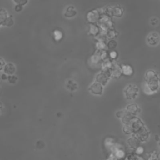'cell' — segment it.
<instances>
[{
	"label": "cell",
	"instance_id": "1",
	"mask_svg": "<svg viewBox=\"0 0 160 160\" xmlns=\"http://www.w3.org/2000/svg\"><path fill=\"white\" fill-rule=\"evenodd\" d=\"M144 92L148 94L156 92L160 89V78L158 73L152 70H148L145 74Z\"/></svg>",
	"mask_w": 160,
	"mask_h": 160
},
{
	"label": "cell",
	"instance_id": "2",
	"mask_svg": "<svg viewBox=\"0 0 160 160\" xmlns=\"http://www.w3.org/2000/svg\"><path fill=\"white\" fill-rule=\"evenodd\" d=\"M102 14L110 18H121L123 15V9L121 6H107L102 10Z\"/></svg>",
	"mask_w": 160,
	"mask_h": 160
},
{
	"label": "cell",
	"instance_id": "3",
	"mask_svg": "<svg viewBox=\"0 0 160 160\" xmlns=\"http://www.w3.org/2000/svg\"><path fill=\"white\" fill-rule=\"evenodd\" d=\"M124 93L127 99H134L138 96L139 88L134 84H129L124 88Z\"/></svg>",
	"mask_w": 160,
	"mask_h": 160
},
{
	"label": "cell",
	"instance_id": "4",
	"mask_svg": "<svg viewBox=\"0 0 160 160\" xmlns=\"http://www.w3.org/2000/svg\"><path fill=\"white\" fill-rule=\"evenodd\" d=\"M101 15L102 12H101L99 9H92L87 13L86 19L89 24H96L99 22Z\"/></svg>",
	"mask_w": 160,
	"mask_h": 160
},
{
	"label": "cell",
	"instance_id": "5",
	"mask_svg": "<svg viewBox=\"0 0 160 160\" xmlns=\"http://www.w3.org/2000/svg\"><path fill=\"white\" fill-rule=\"evenodd\" d=\"M111 78V76L109 71H101V72L96 76V81L99 82L104 86L106 85Z\"/></svg>",
	"mask_w": 160,
	"mask_h": 160
},
{
	"label": "cell",
	"instance_id": "6",
	"mask_svg": "<svg viewBox=\"0 0 160 160\" xmlns=\"http://www.w3.org/2000/svg\"><path fill=\"white\" fill-rule=\"evenodd\" d=\"M109 71L111 78H119L122 75L121 64H119L116 62L112 61V64Z\"/></svg>",
	"mask_w": 160,
	"mask_h": 160
},
{
	"label": "cell",
	"instance_id": "7",
	"mask_svg": "<svg viewBox=\"0 0 160 160\" xmlns=\"http://www.w3.org/2000/svg\"><path fill=\"white\" fill-rule=\"evenodd\" d=\"M160 41V37L156 32H151L147 37L148 44L150 46H154L159 44Z\"/></svg>",
	"mask_w": 160,
	"mask_h": 160
},
{
	"label": "cell",
	"instance_id": "8",
	"mask_svg": "<svg viewBox=\"0 0 160 160\" xmlns=\"http://www.w3.org/2000/svg\"><path fill=\"white\" fill-rule=\"evenodd\" d=\"M102 59L100 56L99 51H97L94 54H92L89 58V63L92 67H96L99 66L101 68V64L102 63Z\"/></svg>",
	"mask_w": 160,
	"mask_h": 160
},
{
	"label": "cell",
	"instance_id": "9",
	"mask_svg": "<svg viewBox=\"0 0 160 160\" xmlns=\"http://www.w3.org/2000/svg\"><path fill=\"white\" fill-rule=\"evenodd\" d=\"M89 91L94 94L101 95L103 91V86L99 82L95 81L90 86Z\"/></svg>",
	"mask_w": 160,
	"mask_h": 160
},
{
	"label": "cell",
	"instance_id": "10",
	"mask_svg": "<svg viewBox=\"0 0 160 160\" xmlns=\"http://www.w3.org/2000/svg\"><path fill=\"white\" fill-rule=\"evenodd\" d=\"M122 74V75L129 77L133 75L134 74V69L133 68L128 64H121Z\"/></svg>",
	"mask_w": 160,
	"mask_h": 160
},
{
	"label": "cell",
	"instance_id": "11",
	"mask_svg": "<svg viewBox=\"0 0 160 160\" xmlns=\"http://www.w3.org/2000/svg\"><path fill=\"white\" fill-rule=\"evenodd\" d=\"M101 33V30L99 26L96 24H89L88 34L94 38L99 36Z\"/></svg>",
	"mask_w": 160,
	"mask_h": 160
},
{
	"label": "cell",
	"instance_id": "12",
	"mask_svg": "<svg viewBox=\"0 0 160 160\" xmlns=\"http://www.w3.org/2000/svg\"><path fill=\"white\" fill-rule=\"evenodd\" d=\"M134 136L140 141H145L148 139L149 137V132L146 129V128H144L138 133L134 134Z\"/></svg>",
	"mask_w": 160,
	"mask_h": 160
},
{
	"label": "cell",
	"instance_id": "13",
	"mask_svg": "<svg viewBox=\"0 0 160 160\" xmlns=\"http://www.w3.org/2000/svg\"><path fill=\"white\" fill-rule=\"evenodd\" d=\"M126 110L129 114L132 116H136L137 113L140 111V109L139 108L138 106L135 103H132L128 105L126 108Z\"/></svg>",
	"mask_w": 160,
	"mask_h": 160
},
{
	"label": "cell",
	"instance_id": "14",
	"mask_svg": "<svg viewBox=\"0 0 160 160\" xmlns=\"http://www.w3.org/2000/svg\"><path fill=\"white\" fill-rule=\"evenodd\" d=\"M3 71L4 72L8 75H13L16 71V68L12 63L9 62L5 64L3 68Z\"/></svg>",
	"mask_w": 160,
	"mask_h": 160
},
{
	"label": "cell",
	"instance_id": "15",
	"mask_svg": "<svg viewBox=\"0 0 160 160\" xmlns=\"http://www.w3.org/2000/svg\"><path fill=\"white\" fill-rule=\"evenodd\" d=\"M77 14V11L74 7L72 6H69L66 8L64 12V16L68 18H71L75 16Z\"/></svg>",
	"mask_w": 160,
	"mask_h": 160
},
{
	"label": "cell",
	"instance_id": "16",
	"mask_svg": "<svg viewBox=\"0 0 160 160\" xmlns=\"http://www.w3.org/2000/svg\"><path fill=\"white\" fill-rule=\"evenodd\" d=\"M140 141L135 136H132L131 137L128 141V142L129 145V146L133 149H136L137 148L138 146H139V143H140Z\"/></svg>",
	"mask_w": 160,
	"mask_h": 160
},
{
	"label": "cell",
	"instance_id": "17",
	"mask_svg": "<svg viewBox=\"0 0 160 160\" xmlns=\"http://www.w3.org/2000/svg\"><path fill=\"white\" fill-rule=\"evenodd\" d=\"M106 37L109 39H115V38L118 36V32L115 30V29H109L105 34Z\"/></svg>",
	"mask_w": 160,
	"mask_h": 160
},
{
	"label": "cell",
	"instance_id": "18",
	"mask_svg": "<svg viewBox=\"0 0 160 160\" xmlns=\"http://www.w3.org/2000/svg\"><path fill=\"white\" fill-rule=\"evenodd\" d=\"M107 49L110 51L115 50L116 48L117 47L118 42L115 39H109L107 42Z\"/></svg>",
	"mask_w": 160,
	"mask_h": 160
},
{
	"label": "cell",
	"instance_id": "19",
	"mask_svg": "<svg viewBox=\"0 0 160 160\" xmlns=\"http://www.w3.org/2000/svg\"><path fill=\"white\" fill-rule=\"evenodd\" d=\"M8 18V12L4 9H0V26L3 25L5 20Z\"/></svg>",
	"mask_w": 160,
	"mask_h": 160
},
{
	"label": "cell",
	"instance_id": "20",
	"mask_svg": "<svg viewBox=\"0 0 160 160\" xmlns=\"http://www.w3.org/2000/svg\"><path fill=\"white\" fill-rule=\"evenodd\" d=\"M53 38L56 41H58L62 39V33L61 32V31H60L59 30H55L53 32Z\"/></svg>",
	"mask_w": 160,
	"mask_h": 160
},
{
	"label": "cell",
	"instance_id": "21",
	"mask_svg": "<svg viewBox=\"0 0 160 160\" xmlns=\"http://www.w3.org/2000/svg\"><path fill=\"white\" fill-rule=\"evenodd\" d=\"M13 24H14V20H13L12 16H8V18L5 20L2 26H8V27H11Z\"/></svg>",
	"mask_w": 160,
	"mask_h": 160
},
{
	"label": "cell",
	"instance_id": "22",
	"mask_svg": "<svg viewBox=\"0 0 160 160\" xmlns=\"http://www.w3.org/2000/svg\"><path fill=\"white\" fill-rule=\"evenodd\" d=\"M114 155L118 159H121L124 157L125 153L122 149H116L115 152H114Z\"/></svg>",
	"mask_w": 160,
	"mask_h": 160
},
{
	"label": "cell",
	"instance_id": "23",
	"mask_svg": "<svg viewBox=\"0 0 160 160\" xmlns=\"http://www.w3.org/2000/svg\"><path fill=\"white\" fill-rule=\"evenodd\" d=\"M109 59L111 61H114L115 59H117V58L118 57V53L115 50H112V51H110L109 52Z\"/></svg>",
	"mask_w": 160,
	"mask_h": 160
},
{
	"label": "cell",
	"instance_id": "24",
	"mask_svg": "<svg viewBox=\"0 0 160 160\" xmlns=\"http://www.w3.org/2000/svg\"><path fill=\"white\" fill-rule=\"evenodd\" d=\"M67 87L71 91H73L77 88V84L74 81H73L72 80H69L68 81Z\"/></svg>",
	"mask_w": 160,
	"mask_h": 160
},
{
	"label": "cell",
	"instance_id": "25",
	"mask_svg": "<svg viewBox=\"0 0 160 160\" xmlns=\"http://www.w3.org/2000/svg\"><path fill=\"white\" fill-rule=\"evenodd\" d=\"M8 80L9 83L14 84L18 81V78L16 76H14V75H8Z\"/></svg>",
	"mask_w": 160,
	"mask_h": 160
},
{
	"label": "cell",
	"instance_id": "26",
	"mask_svg": "<svg viewBox=\"0 0 160 160\" xmlns=\"http://www.w3.org/2000/svg\"><path fill=\"white\" fill-rule=\"evenodd\" d=\"M14 1L16 3V4H19L23 6L28 3V0H14Z\"/></svg>",
	"mask_w": 160,
	"mask_h": 160
},
{
	"label": "cell",
	"instance_id": "27",
	"mask_svg": "<svg viewBox=\"0 0 160 160\" xmlns=\"http://www.w3.org/2000/svg\"><path fill=\"white\" fill-rule=\"evenodd\" d=\"M136 149V151H135V152H136V155H140V154H141L142 152H143V151H144V149H143V148L142 147H141V146H138L137 148H136L135 149Z\"/></svg>",
	"mask_w": 160,
	"mask_h": 160
},
{
	"label": "cell",
	"instance_id": "28",
	"mask_svg": "<svg viewBox=\"0 0 160 160\" xmlns=\"http://www.w3.org/2000/svg\"><path fill=\"white\" fill-rule=\"evenodd\" d=\"M22 9H23V6L21 5H19V4H16L14 7V10L17 12H19L22 11Z\"/></svg>",
	"mask_w": 160,
	"mask_h": 160
},
{
	"label": "cell",
	"instance_id": "29",
	"mask_svg": "<svg viewBox=\"0 0 160 160\" xmlns=\"http://www.w3.org/2000/svg\"><path fill=\"white\" fill-rule=\"evenodd\" d=\"M150 22H151V24L152 25L155 26V25L158 24V19L156 18H152L151 19Z\"/></svg>",
	"mask_w": 160,
	"mask_h": 160
},
{
	"label": "cell",
	"instance_id": "30",
	"mask_svg": "<svg viewBox=\"0 0 160 160\" xmlns=\"http://www.w3.org/2000/svg\"><path fill=\"white\" fill-rule=\"evenodd\" d=\"M6 63L4 61V59H2V58H0V70L2 69V68H4V66H5Z\"/></svg>",
	"mask_w": 160,
	"mask_h": 160
},
{
	"label": "cell",
	"instance_id": "31",
	"mask_svg": "<svg viewBox=\"0 0 160 160\" xmlns=\"http://www.w3.org/2000/svg\"><path fill=\"white\" fill-rule=\"evenodd\" d=\"M1 79L2 80H8V74H5V73H3L2 74H1Z\"/></svg>",
	"mask_w": 160,
	"mask_h": 160
},
{
	"label": "cell",
	"instance_id": "32",
	"mask_svg": "<svg viewBox=\"0 0 160 160\" xmlns=\"http://www.w3.org/2000/svg\"><path fill=\"white\" fill-rule=\"evenodd\" d=\"M158 160H160V152L158 154Z\"/></svg>",
	"mask_w": 160,
	"mask_h": 160
},
{
	"label": "cell",
	"instance_id": "33",
	"mask_svg": "<svg viewBox=\"0 0 160 160\" xmlns=\"http://www.w3.org/2000/svg\"><path fill=\"white\" fill-rule=\"evenodd\" d=\"M151 160H158V158H153V159H151Z\"/></svg>",
	"mask_w": 160,
	"mask_h": 160
},
{
	"label": "cell",
	"instance_id": "34",
	"mask_svg": "<svg viewBox=\"0 0 160 160\" xmlns=\"http://www.w3.org/2000/svg\"><path fill=\"white\" fill-rule=\"evenodd\" d=\"M159 146H160V139H159Z\"/></svg>",
	"mask_w": 160,
	"mask_h": 160
}]
</instances>
